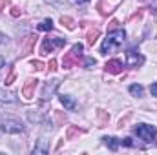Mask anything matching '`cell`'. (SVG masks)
<instances>
[{
  "mask_svg": "<svg viewBox=\"0 0 157 155\" xmlns=\"http://www.w3.org/2000/svg\"><path fill=\"white\" fill-rule=\"evenodd\" d=\"M124 40H126V33H124V29L110 31V33L106 35L104 42H102V46H101V53H102V55H108V53L117 51L119 47L122 46Z\"/></svg>",
  "mask_w": 157,
  "mask_h": 155,
  "instance_id": "6da1fadb",
  "label": "cell"
},
{
  "mask_svg": "<svg viewBox=\"0 0 157 155\" xmlns=\"http://www.w3.org/2000/svg\"><path fill=\"white\" fill-rule=\"evenodd\" d=\"M133 133H135L141 141L152 142V141L155 139L157 130L154 128V126H150V124H137V126H133Z\"/></svg>",
  "mask_w": 157,
  "mask_h": 155,
  "instance_id": "7a4b0ae2",
  "label": "cell"
},
{
  "mask_svg": "<svg viewBox=\"0 0 157 155\" xmlns=\"http://www.w3.org/2000/svg\"><path fill=\"white\" fill-rule=\"evenodd\" d=\"M0 130L4 133H22L24 131V126L20 120H15V119H4L0 120Z\"/></svg>",
  "mask_w": 157,
  "mask_h": 155,
  "instance_id": "3957f363",
  "label": "cell"
},
{
  "mask_svg": "<svg viewBox=\"0 0 157 155\" xmlns=\"http://www.w3.org/2000/svg\"><path fill=\"white\" fill-rule=\"evenodd\" d=\"M64 44H66V39H44L42 47H40V53H42V55H48V53H51L55 47H60V46H64Z\"/></svg>",
  "mask_w": 157,
  "mask_h": 155,
  "instance_id": "277c9868",
  "label": "cell"
},
{
  "mask_svg": "<svg viewBox=\"0 0 157 155\" xmlns=\"http://www.w3.org/2000/svg\"><path fill=\"white\" fill-rule=\"evenodd\" d=\"M144 62V57L137 51V49H130L128 53H126V64L130 66V68H137V66H141Z\"/></svg>",
  "mask_w": 157,
  "mask_h": 155,
  "instance_id": "5b68a950",
  "label": "cell"
},
{
  "mask_svg": "<svg viewBox=\"0 0 157 155\" xmlns=\"http://www.w3.org/2000/svg\"><path fill=\"white\" fill-rule=\"evenodd\" d=\"M57 88H59V80H49V82H46V84H44V89H42V99H44V100L51 99V95L55 93Z\"/></svg>",
  "mask_w": 157,
  "mask_h": 155,
  "instance_id": "8992f818",
  "label": "cell"
},
{
  "mask_svg": "<svg viewBox=\"0 0 157 155\" xmlns=\"http://www.w3.org/2000/svg\"><path fill=\"white\" fill-rule=\"evenodd\" d=\"M106 71L108 73H113V75H117V73H121L122 71V62L119 60V59H112V60H108L106 62Z\"/></svg>",
  "mask_w": 157,
  "mask_h": 155,
  "instance_id": "52a82bcc",
  "label": "cell"
},
{
  "mask_svg": "<svg viewBox=\"0 0 157 155\" xmlns=\"http://www.w3.org/2000/svg\"><path fill=\"white\" fill-rule=\"evenodd\" d=\"M77 53H73V51H70V53H66L64 55V59H62V68L64 70H70V68H73L75 64H77Z\"/></svg>",
  "mask_w": 157,
  "mask_h": 155,
  "instance_id": "ba28073f",
  "label": "cell"
},
{
  "mask_svg": "<svg viewBox=\"0 0 157 155\" xmlns=\"http://www.w3.org/2000/svg\"><path fill=\"white\" fill-rule=\"evenodd\" d=\"M37 82L39 80H33V78H29L28 82H26V86H24V89H22V95H24V99H33V89H35V86H37Z\"/></svg>",
  "mask_w": 157,
  "mask_h": 155,
  "instance_id": "9c48e42d",
  "label": "cell"
},
{
  "mask_svg": "<svg viewBox=\"0 0 157 155\" xmlns=\"http://www.w3.org/2000/svg\"><path fill=\"white\" fill-rule=\"evenodd\" d=\"M60 102H62V106H64L66 110H75V108H77L75 99L70 97V95H60Z\"/></svg>",
  "mask_w": 157,
  "mask_h": 155,
  "instance_id": "30bf717a",
  "label": "cell"
},
{
  "mask_svg": "<svg viewBox=\"0 0 157 155\" xmlns=\"http://www.w3.org/2000/svg\"><path fill=\"white\" fill-rule=\"evenodd\" d=\"M102 142H104L112 152H117V148L121 146V141L115 139V137H102Z\"/></svg>",
  "mask_w": 157,
  "mask_h": 155,
  "instance_id": "8fae6325",
  "label": "cell"
},
{
  "mask_svg": "<svg viewBox=\"0 0 157 155\" xmlns=\"http://www.w3.org/2000/svg\"><path fill=\"white\" fill-rule=\"evenodd\" d=\"M44 115H46V112H40V110H29L28 112V119L31 122H42Z\"/></svg>",
  "mask_w": 157,
  "mask_h": 155,
  "instance_id": "7c38bea8",
  "label": "cell"
},
{
  "mask_svg": "<svg viewBox=\"0 0 157 155\" xmlns=\"http://www.w3.org/2000/svg\"><path fill=\"white\" fill-rule=\"evenodd\" d=\"M48 150H49V144H48V141L40 139L39 144L33 148V153H48Z\"/></svg>",
  "mask_w": 157,
  "mask_h": 155,
  "instance_id": "4fadbf2b",
  "label": "cell"
},
{
  "mask_svg": "<svg viewBox=\"0 0 157 155\" xmlns=\"http://www.w3.org/2000/svg\"><path fill=\"white\" fill-rule=\"evenodd\" d=\"M0 100H2V102H17V97H15V93H11V91L0 89Z\"/></svg>",
  "mask_w": 157,
  "mask_h": 155,
  "instance_id": "5bb4252c",
  "label": "cell"
},
{
  "mask_svg": "<svg viewBox=\"0 0 157 155\" xmlns=\"http://www.w3.org/2000/svg\"><path fill=\"white\" fill-rule=\"evenodd\" d=\"M128 89H130V93H132L133 97H143V93H144V89H143L141 84H132Z\"/></svg>",
  "mask_w": 157,
  "mask_h": 155,
  "instance_id": "9a60e30c",
  "label": "cell"
},
{
  "mask_svg": "<svg viewBox=\"0 0 157 155\" xmlns=\"http://www.w3.org/2000/svg\"><path fill=\"white\" fill-rule=\"evenodd\" d=\"M39 29H40V31H51V29H53V22H51L49 18L42 20V22L39 24Z\"/></svg>",
  "mask_w": 157,
  "mask_h": 155,
  "instance_id": "2e32d148",
  "label": "cell"
},
{
  "mask_svg": "<svg viewBox=\"0 0 157 155\" xmlns=\"http://www.w3.org/2000/svg\"><path fill=\"white\" fill-rule=\"evenodd\" d=\"M33 42H35V37H33V35H31V37H28V44H26V47H24V53H22V55H28V53L31 51Z\"/></svg>",
  "mask_w": 157,
  "mask_h": 155,
  "instance_id": "e0dca14e",
  "label": "cell"
},
{
  "mask_svg": "<svg viewBox=\"0 0 157 155\" xmlns=\"http://www.w3.org/2000/svg\"><path fill=\"white\" fill-rule=\"evenodd\" d=\"M97 35H99V29L90 31V33H88V44H91V46H93V42L97 40Z\"/></svg>",
  "mask_w": 157,
  "mask_h": 155,
  "instance_id": "ac0fdd59",
  "label": "cell"
},
{
  "mask_svg": "<svg viewBox=\"0 0 157 155\" xmlns=\"http://www.w3.org/2000/svg\"><path fill=\"white\" fill-rule=\"evenodd\" d=\"M60 22H62V24H66V28H68V29H73V22H71V18H70V17H62V18H60Z\"/></svg>",
  "mask_w": 157,
  "mask_h": 155,
  "instance_id": "d6986e66",
  "label": "cell"
},
{
  "mask_svg": "<svg viewBox=\"0 0 157 155\" xmlns=\"http://www.w3.org/2000/svg\"><path fill=\"white\" fill-rule=\"evenodd\" d=\"M121 146H128V148H133L135 144L132 142V139H130V137H126V139H122V141H121Z\"/></svg>",
  "mask_w": 157,
  "mask_h": 155,
  "instance_id": "ffe728a7",
  "label": "cell"
},
{
  "mask_svg": "<svg viewBox=\"0 0 157 155\" xmlns=\"http://www.w3.org/2000/svg\"><path fill=\"white\" fill-rule=\"evenodd\" d=\"M71 51H73V53H77L78 57H80V53H82V44H75V46L71 47Z\"/></svg>",
  "mask_w": 157,
  "mask_h": 155,
  "instance_id": "44dd1931",
  "label": "cell"
},
{
  "mask_svg": "<svg viewBox=\"0 0 157 155\" xmlns=\"http://www.w3.org/2000/svg\"><path fill=\"white\" fill-rule=\"evenodd\" d=\"M33 68L39 70V71H42V70H44V64H42L40 60H35V62H33Z\"/></svg>",
  "mask_w": 157,
  "mask_h": 155,
  "instance_id": "7402d4cb",
  "label": "cell"
},
{
  "mask_svg": "<svg viewBox=\"0 0 157 155\" xmlns=\"http://www.w3.org/2000/svg\"><path fill=\"white\" fill-rule=\"evenodd\" d=\"M150 93H152L154 97H157V82H154V84L150 86Z\"/></svg>",
  "mask_w": 157,
  "mask_h": 155,
  "instance_id": "603a6c76",
  "label": "cell"
},
{
  "mask_svg": "<svg viewBox=\"0 0 157 155\" xmlns=\"http://www.w3.org/2000/svg\"><path fill=\"white\" fill-rule=\"evenodd\" d=\"M95 66V59H86V68H91Z\"/></svg>",
  "mask_w": 157,
  "mask_h": 155,
  "instance_id": "cb8c5ba5",
  "label": "cell"
},
{
  "mask_svg": "<svg viewBox=\"0 0 157 155\" xmlns=\"http://www.w3.org/2000/svg\"><path fill=\"white\" fill-rule=\"evenodd\" d=\"M13 78H15V71H11V73H9V77L6 78V84H11V82H13Z\"/></svg>",
  "mask_w": 157,
  "mask_h": 155,
  "instance_id": "d4e9b609",
  "label": "cell"
},
{
  "mask_svg": "<svg viewBox=\"0 0 157 155\" xmlns=\"http://www.w3.org/2000/svg\"><path fill=\"white\" fill-rule=\"evenodd\" d=\"M48 68H49V70H57V68H55V60H49V64H48Z\"/></svg>",
  "mask_w": 157,
  "mask_h": 155,
  "instance_id": "484cf974",
  "label": "cell"
},
{
  "mask_svg": "<svg viewBox=\"0 0 157 155\" xmlns=\"http://www.w3.org/2000/svg\"><path fill=\"white\" fill-rule=\"evenodd\" d=\"M6 39H7V37H6V35H4V33H0V46H2V44H4V42H6Z\"/></svg>",
  "mask_w": 157,
  "mask_h": 155,
  "instance_id": "4316f807",
  "label": "cell"
},
{
  "mask_svg": "<svg viewBox=\"0 0 157 155\" xmlns=\"http://www.w3.org/2000/svg\"><path fill=\"white\" fill-rule=\"evenodd\" d=\"M152 9L157 13V0H152Z\"/></svg>",
  "mask_w": 157,
  "mask_h": 155,
  "instance_id": "83f0119b",
  "label": "cell"
},
{
  "mask_svg": "<svg viewBox=\"0 0 157 155\" xmlns=\"http://www.w3.org/2000/svg\"><path fill=\"white\" fill-rule=\"evenodd\" d=\"M11 15H13V17H18V7H15V9L11 11Z\"/></svg>",
  "mask_w": 157,
  "mask_h": 155,
  "instance_id": "f1b7e54d",
  "label": "cell"
},
{
  "mask_svg": "<svg viewBox=\"0 0 157 155\" xmlns=\"http://www.w3.org/2000/svg\"><path fill=\"white\" fill-rule=\"evenodd\" d=\"M4 62H6V60H4V57H0V68L4 66Z\"/></svg>",
  "mask_w": 157,
  "mask_h": 155,
  "instance_id": "f546056e",
  "label": "cell"
},
{
  "mask_svg": "<svg viewBox=\"0 0 157 155\" xmlns=\"http://www.w3.org/2000/svg\"><path fill=\"white\" fill-rule=\"evenodd\" d=\"M78 2H90V0H78Z\"/></svg>",
  "mask_w": 157,
  "mask_h": 155,
  "instance_id": "4dcf8cb0",
  "label": "cell"
}]
</instances>
